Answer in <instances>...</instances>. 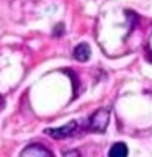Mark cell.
I'll return each instance as SVG.
<instances>
[{"instance_id": "obj_1", "label": "cell", "mask_w": 152, "mask_h": 157, "mask_svg": "<svg viewBox=\"0 0 152 157\" xmlns=\"http://www.w3.org/2000/svg\"><path fill=\"white\" fill-rule=\"evenodd\" d=\"M110 123V110L108 108H100L88 118V129L93 132H103Z\"/></svg>"}, {"instance_id": "obj_2", "label": "cell", "mask_w": 152, "mask_h": 157, "mask_svg": "<svg viewBox=\"0 0 152 157\" xmlns=\"http://www.w3.org/2000/svg\"><path fill=\"white\" fill-rule=\"evenodd\" d=\"M77 129H78V123L75 120H72L61 128H48L44 132H46L49 137H52V139H66V137H70V136L75 134Z\"/></svg>"}, {"instance_id": "obj_3", "label": "cell", "mask_w": 152, "mask_h": 157, "mask_svg": "<svg viewBox=\"0 0 152 157\" xmlns=\"http://www.w3.org/2000/svg\"><path fill=\"white\" fill-rule=\"evenodd\" d=\"M20 157H52V154L48 149H44L43 146L33 144V146L26 147V149L21 152V155H20Z\"/></svg>"}, {"instance_id": "obj_4", "label": "cell", "mask_w": 152, "mask_h": 157, "mask_svg": "<svg viewBox=\"0 0 152 157\" xmlns=\"http://www.w3.org/2000/svg\"><path fill=\"white\" fill-rule=\"evenodd\" d=\"M90 46H88L87 43H80V44H77L75 49H74V59L78 62H87L88 59H90Z\"/></svg>"}, {"instance_id": "obj_5", "label": "cell", "mask_w": 152, "mask_h": 157, "mask_svg": "<svg viewBox=\"0 0 152 157\" xmlns=\"http://www.w3.org/2000/svg\"><path fill=\"white\" fill-rule=\"evenodd\" d=\"M127 146L124 142H115L110 151H108V157H127Z\"/></svg>"}, {"instance_id": "obj_6", "label": "cell", "mask_w": 152, "mask_h": 157, "mask_svg": "<svg viewBox=\"0 0 152 157\" xmlns=\"http://www.w3.org/2000/svg\"><path fill=\"white\" fill-rule=\"evenodd\" d=\"M64 157H80V152L78 151H67V152H64Z\"/></svg>"}, {"instance_id": "obj_7", "label": "cell", "mask_w": 152, "mask_h": 157, "mask_svg": "<svg viewBox=\"0 0 152 157\" xmlns=\"http://www.w3.org/2000/svg\"><path fill=\"white\" fill-rule=\"evenodd\" d=\"M62 33H64V25L59 23L56 26V31H54V36H59V34H62Z\"/></svg>"}, {"instance_id": "obj_8", "label": "cell", "mask_w": 152, "mask_h": 157, "mask_svg": "<svg viewBox=\"0 0 152 157\" xmlns=\"http://www.w3.org/2000/svg\"><path fill=\"white\" fill-rule=\"evenodd\" d=\"M3 103H5V100H3V97L0 95V110H2V108H3Z\"/></svg>"}]
</instances>
